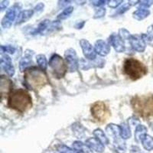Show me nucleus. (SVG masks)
I'll return each instance as SVG.
<instances>
[{
    "instance_id": "f257e3e1",
    "label": "nucleus",
    "mask_w": 153,
    "mask_h": 153,
    "mask_svg": "<svg viewBox=\"0 0 153 153\" xmlns=\"http://www.w3.org/2000/svg\"><path fill=\"white\" fill-rule=\"evenodd\" d=\"M7 105L8 107L16 111L25 113L32 106V98L26 90L17 89L9 94Z\"/></svg>"
},
{
    "instance_id": "f03ea898",
    "label": "nucleus",
    "mask_w": 153,
    "mask_h": 153,
    "mask_svg": "<svg viewBox=\"0 0 153 153\" xmlns=\"http://www.w3.org/2000/svg\"><path fill=\"white\" fill-rule=\"evenodd\" d=\"M48 84V78L43 70L36 67H30L25 71L24 85L28 90L39 91Z\"/></svg>"
},
{
    "instance_id": "7ed1b4c3",
    "label": "nucleus",
    "mask_w": 153,
    "mask_h": 153,
    "mask_svg": "<svg viewBox=\"0 0 153 153\" xmlns=\"http://www.w3.org/2000/svg\"><path fill=\"white\" fill-rule=\"evenodd\" d=\"M134 112L145 120L153 117V95L135 96L131 99Z\"/></svg>"
},
{
    "instance_id": "20e7f679",
    "label": "nucleus",
    "mask_w": 153,
    "mask_h": 153,
    "mask_svg": "<svg viewBox=\"0 0 153 153\" xmlns=\"http://www.w3.org/2000/svg\"><path fill=\"white\" fill-rule=\"evenodd\" d=\"M123 72L132 80H137L148 73V68L139 60L129 57L124 61Z\"/></svg>"
},
{
    "instance_id": "39448f33",
    "label": "nucleus",
    "mask_w": 153,
    "mask_h": 153,
    "mask_svg": "<svg viewBox=\"0 0 153 153\" xmlns=\"http://www.w3.org/2000/svg\"><path fill=\"white\" fill-rule=\"evenodd\" d=\"M91 112L93 117L100 123H105L111 115L108 105L103 101H97L93 103Z\"/></svg>"
},
{
    "instance_id": "423d86ee",
    "label": "nucleus",
    "mask_w": 153,
    "mask_h": 153,
    "mask_svg": "<svg viewBox=\"0 0 153 153\" xmlns=\"http://www.w3.org/2000/svg\"><path fill=\"white\" fill-rule=\"evenodd\" d=\"M49 66L52 70L54 76L58 79L64 77L68 69L65 60L57 54L51 56L49 61Z\"/></svg>"
},
{
    "instance_id": "0eeeda50",
    "label": "nucleus",
    "mask_w": 153,
    "mask_h": 153,
    "mask_svg": "<svg viewBox=\"0 0 153 153\" xmlns=\"http://www.w3.org/2000/svg\"><path fill=\"white\" fill-rule=\"evenodd\" d=\"M21 8V4L17 2L8 10V12H6V14H5V16H4L2 20V26L4 28H10L12 23L14 22L15 20L16 19V17L19 16V15L20 14Z\"/></svg>"
},
{
    "instance_id": "6e6552de",
    "label": "nucleus",
    "mask_w": 153,
    "mask_h": 153,
    "mask_svg": "<svg viewBox=\"0 0 153 153\" xmlns=\"http://www.w3.org/2000/svg\"><path fill=\"white\" fill-rule=\"evenodd\" d=\"M65 60L70 72H75L78 69L79 60L75 50L69 48L65 52Z\"/></svg>"
},
{
    "instance_id": "1a4fd4ad",
    "label": "nucleus",
    "mask_w": 153,
    "mask_h": 153,
    "mask_svg": "<svg viewBox=\"0 0 153 153\" xmlns=\"http://www.w3.org/2000/svg\"><path fill=\"white\" fill-rule=\"evenodd\" d=\"M80 45L81 47L84 55L89 61H94L97 58V53L94 48L91 45V44L86 39H81L80 41Z\"/></svg>"
},
{
    "instance_id": "9d476101",
    "label": "nucleus",
    "mask_w": 153,
    "mask_h": 153,
    "mask_svg": "<svg viewBox=\"0 0 153 153\" xmlns=\"http://www.w3.org/2000/svg\"><path fill=\"white\" fill-rule=\"evenodd\" d=\"M109 44L110 45L113 46L117 52L122 53L126 51L125 43L119 34H112L109 38Z\"/></svg>"
},
{
    "instance_id": "9b49d317",
    "label": "nucleus",
    "mask_w": 153,
    "mask_h": 153,
    "mask_svg": "<svg viewBox=\"0 0 153 153\" xmlns=\"http://www.w3.org/2000/svg\"><path fill=\"white\" fill-rule=\"evenodd\" d=\"M130 45L132 48L138 52H143L146 50V42L142 35H131Z\"/></svg>"
},
{
    "instance_id": "f8f14e48",
    "label": "nucleus",
    "mask_w": 153,
    "mask_h": 153,
    "mask_svg": "<svg viewBox=\"0 0 153 153\" xmlns=\"http://www.w3.org/2000/svg\"><path fill=\"white\" fill-rule=\"evenodd\" d=\"M0 65L1 68L5 71L9 76H14L15 74V68L12 65V60L8 56L7 54H3L1 57V61H0Z\"/></svg>"
},
{
    "instance_id": "ddd939ff",
    "label": "nucleus",
    "mask_w": 153,
    "mask_h": 153,
    "mask_svg": "<svg viewBox=\"0 0 153 153\" xmlns=\"http://www.w3.org/2000/svg\"><path fill=\"white\" fill-rule=\"evenodd\" d=\"M94 49L97 54L102 57H105L110 52V45L109 43H106L103 40L100 39L96 42Z\"/></svg>"
},
{
    "instance_id": "4468645a",
    "label": "nucleus",
    "mask_w": 153,
    "mask_h": 153,
    "mask_svg": "<svg viewBox=\"0 0 153 153\" xmlns=\"http://www.w3.org/2000/svg\"><path fill=\"white\" fill-rule=\"evenodd\" d=\"M34 54L33 51L26 50L25 52V55L22 58L19 63V69L22 72L30 68V65H32V55Z\"/></svg>"
},
{
    "instance_id": "2eb2a0df",
    "label": "nucleus",
    "mask_w": 153,
    "mask_h": 153,
    "mask_svg": "<svg viewBox=\"0 0 153 153\" xmlns=\"http://www.w3.org/2000/svg\"><path fill=\"white\" fill-rule=\"evenodd\" d=\"M79 65L81 69L87 71L91 68H103L105 65V61L103 59H96L94 61H86L84 59H80Z\"/></svg>"
},
{
    "instance_id": "dca6fc26",
    "label": "nucleus",
    "mask_w": 153,
    "mask_h": 153,
    "mask_svg": "<svg viewBox=\"0 0 153 153\" xmlns=\"http://www.w3.org/2000/svg\"><path fill=\"white\" fill-rule=\"evenodd\" d=\"M12 82L9 78L5 77V76L2 75L0 77V91H1V96L2 98L5 94L9 95L12 92Z\"/></svg>"
},
{
    "instance_id": "f3484780",
    "label": "nucleus",
    "mask_w": 153,
    "mask_h": 153,
    "mask_svg": "<svg viewBox=\"0 0 153 153\" xmlns=\"http://www.w3.org/2000/svg\"><path fill=\"white\" fill-rule=\"evenodd\" d=\"M85 144L97 152H103L105 149L104 145L102 144L97 138H89L86 140Z\"/></svg>"
},
{
    "instance_id": "a211bd4d",
    "label": "nucleus",
    "mask_w": 153,
    "mask_h": 153,
    "mask_svg": "<svg viewBox=\"0 0 153 153\" xmlns=\"http://www.w3.org/2000/svg\"><path fill=\"white\" fill-rule=\"evenodd\" d=\"M106 132L108 135H110L112 137L114 138V139H117V138H119L120 136V132H121L120 126L116 125L114 123L109 124L106 127Z\"/></svg>"
},
{
    "instance_id": "6ab92c4d",
    "label": "nucleus",
    "mask_w": 153,
    "mask_h": 153,
    "mask_svg": "<svg viewBox=\"0 0 153 153\" xmlns=\"http://www.w3.org/2000/svg\"><path fill=\"white\" fill-rule=\"evenodd\" d=\"M34 10H31V9H28V10H24L22 12H20V14L19 15L16 20V25H20L22 23H24L29 20L31 18V16H33Z\"/></svg>"
},
{
    "instance_id": "aec40b11",
    "label": "nucleus",
    "mask_w": 153,
    "mask_h": 153,
    "mask_svg": "<svg viewBox=\"0 0 153 153\" xmlns=\"http://www.w3.org/2000/svg\"><path fill=\"white\" fill-rule=\"evenodd\" d=\"M73 148L80 153H94L93 150L89 146L80 141H75L73 143Z\"/></svg>"
},
{
    "instance_id": "412c9836",
    "label": "nucleus",
    "mask_w": 153,
    "mask_h": 153,
    "mask_svg": "<svg viewBox=\"0 0 153 153\" xmlns=\"http://www.w3.org/2000/svg\"><path fill=\"white\" fill-rule=\"evenodd\" d=\"M150 15V11L149 9H138L137 10L133 12V18L136 20H139V21H141L143 20L146 18L148 17Z\"/></svg>"
},
{
    "instance_id": "4be33fe9",
    "label": "nucleus",
    "mask_w": 153,
    "mask_h": 153,
    "mask_svg": "<svg viewBox=\"0 0 153 153\" xmlns=\"http://www.w3.org/2000/svg\"><path fill=\"white\" fill-rule=\"evenodd\" d=\"M94 135L95 136V138H97L102 144L108 145L109 143H110L109 139H108L107 136H106V134L104 133V132L102 129H96L94 131Z\"/></svg>"
},
{
    "instance_id": "5701e85b",
    "label": "nucleus",
    "mask_w": 153,
    "mask_h": 153,
    "mask_svg": "<svg viewBox=\"0 0 153 153\" xmlns=\"http://www.w3.org/2000/svg\"><path fill=\"white\" fill-rule=\"evenodd\" d=\"M141 143L143 144V148L146 150H147V151L153 150V137H152L151 136H149L148 134H146L143 136Z\"/></svg>"
},
{
    "instance_id": "b1692460",
    "label": "nucleus",
    "mask_w": 153,
    "mask_h": 153,
    "mask_svg": "<svg viewBox=\"0 0 153 153\" xmlns=\"http://www.w3.org/2000/svg\"><path fill=\"white\" fill-rule=\"evenodd\" d=\"M147 132V128L143 125H138L135 130V139L137 142H141L143 136Z\"/></svg>"
},
{
    "instance_id": "393cba45",
    "label": "nucleus",
    "mask_w": 153,
    "mask_h": 153,
    "mask_svg": "<svg viewBox=\"0 0 153 153\" xmlns=\"http://www.w3.org/2000/svg\"><path fill=\"white\" fill-rule=\"evenodd\" d=\"M51 21L48 20V19H45V20H44L42 21L40 24L38 25V28L34 31V32L32 34L33 35H38V34H43L45 32H46L48 28L49 25H51Z\"/></svg>"
},
{
    "instance_id": "a878e982",
    "label": "nucleus",
    "mask_w": 153,
    "mask_h": 153,
    "mask_svg": "<svg viewBox=\"0 0 153 153\" xmlns=\"http://www.w3.org/2000/svg\"><path fill=\"white\" fill-rule=\"evenodd\" d=\"M120 129H121V132H120V136L123 139H129L131 137V130L130 128H129V125L126 123H123L120 125Z\"/></svg>"
},
{
    "instance_id": "bb28decb",
    "label": "nucleus",
    "mask_w": 153,
    "mask_h": 153,
    "mask_svg": "<svg viewBox=\"0 0 153 153\" xmlns=\"http://www.w3.org/2000/svg\"><path fill=\"white\" fill-rule=\"evenodd\" d=\"M114 148L116 152L118 153H125L126 152V145L123 143L122 139H120V137L114 139Z\"/></svg>"
},
{
    "instance_id": "cd10ccee",
    "label": "nucleus",
    "mask_w": 153,
    "mask_h": 153,
    "mask_svg": "<svg viewBox=\"0 0 153 153\" xmlns=\"http://www.w3.org/2000/svg\"><path fill=\"white\" fill-rule=\"evenodd\" d=\"M36 61L39 68L43 70V71H45L48 66V62L45 55H44V54H38V55H37Z\"/></svg>"
},
{
    "instance_id": "c85d7f7f",
    "label": "nucleus",
    "mask_w": 153,
    "mask_h": 153,
    "mask_svg": "<svg viewBox=\"0 0 153 153\" xmlns=\"http://www.w3.org/2000/svg\"><path fill=\"white\" fill-rule=\"evenodd\" d=\"M73 11H74V8L72 7V6H69V7L65 8V9H64V11H63L62 12H61V13L57 16V20L61 21V20L66 19L67 18H68L70 16H71V14L73 12Z\"/></svg>"
},
{
    "instance_id": "c756f323",
    "label": "nucleus",
    "mask_w": 153,
    "mask_h": 153,
    "mask_svg": "<svg viewBox=\"0 0 153 153\" xmlns=\"http://www.w3.org/2000/svg\"><path fill=\"white\" fill-rule=\"evenodd\" d=\"M57 149L61 153H80L77 150L74 149H73L70 148L65 145H60V146H57Z\"/></svg>"
},
{
    "instance_id": "7c9ffc66",
    "label": "nucleus",
    "mask_w": 153,
    "mask_h": 153,
    "mask_svg": "<svg viewBox=\"0 0 153 153\" xmlns=\"http://www.w3.org/2000/svg\"><path fill=\"white\" fill-rule=\"evenodd\" d=\"M15 51H16V48H15L14 47H12V46H10V45L1 46V51H2V53L6 52V53H9V54H13V53L15 52Z\"/></svg>"
},
{
    "instance_id": "2f4dec72",
    "label": "nucleus",
    "mask_w": 153,
    "mask_h": 153,
    "mask_svg": "<svg viewBox=\"0 0 153 153\" xmlns=\"http://www.w3.org/2000/svg\"><path fill=\"white\" fill-rule=\"evenodd\" d=\"M106 14V9L105 8H100L98 10L96 11L95 14L94 16V19H100L103 17Z\"/></svg>"
},
{
    "instance_id": "473e14b6",
    "label": "nucleus",
    "mask_w": 153,
    "mask_h": 153,
    "mask_svg": "<svg viewBox=\"0 0 153 153\" xmlns=\"http://www.w3.org/2000/svg\"><path fill=\"white\" fill-rule=\"evenodd\" d=\"M152 1H139V9H148L152 5Z\"/></svg>"
},
{
    "instance_id": "72a5a7b5",
    "label": "nucleus",
    "mask_w": 153,
    "mask_h": 153,
    "mask_svg": "<svg viewBox=\"0 0 153 153\" xmlns=\"http://www.w3.org/2000/svg\"><path fill=\"white\" fill-rule=\"evenodd\" d=\"M108 2H109V3H108V5H109L110 8L117 9L120 4L123 2V1H122V0H111V1H109Z\"/></svg>"
},
{
    "instance_id": "f704fd0d",
    "label": "nucleus",
    "mask_w": 153,
    "mask_h": 153,
    "mask_svg": "<svg viewBox=\"0 0 153 153\" xmlns=\"http://www.w3.org/2000/svg\"><path fill=\"white\" fill-rule=\"evenodd\" d=\"M129 4H125V5H123L122 6V7H120V9H117V14H123L124 12H126L128 9H129Z\"/></svg>"
},
{
    "instance_id": "c9c22d12",
    "label": "nucleus",
    "mask_w": 153,
    "mask_h": 153,
    "mask_svg": "<svg viewBox=\"0 0 153 153\" xmlns=\"http://www.w3.org/2000/svg\"><path fill=\"white\" fill-rule=\"evenodd\" d=\"M44 7H45V5L43 3H38L34 9V12H36V13L42 12L43 11Z\"/></svg>"
},
{
    "instance_id": "e433bc0d",
    "label": "nucleus",
    "mask_w": 153,
    "mask_h": 153,
    "mask_svg": "<svg viewBox=\"0 0 153 153\" xmlns=\"http://www.w3.org/2000/svg\"><path fill=\"white\" fill-rule=\"evenodd\" d=\"M92 4L94 5V6H97V7H100V6H103L105 5L106 2H107L106 1H92Z\"/></svg>"
},
{
    "instance_id": "4c0bfd02",
    "label": "nucleus",
    "mask_w": 153,
    "mask_h": 153,
    "mask_svg": "<svg viewBox=\"0 0 153 153\" xmlns=\"http://www.w3.org/2000/svg\"><path fill=\"white\" fill-rule=\"evenodd\" d=\"M9 4V1H1L0 2V9L1 11H3L8 7V5Z\"/></svg>"
},
{
    "instance_id": "58836bf2",
    "label": "nucleus",
    "mask_w": 153,
    "mask_h": 153,
    "mask_svg": "<svg viewBox=\"0 0 153 153\" xmlns=\"http://www.w3.org/2000/svg\"><path fill=\"white\" fill-rule=\"evenodd\" d=\"M130 153H142L141 149L138 146H132L130 149Z\"/></svg>"
},
{
    "instance_id": "ea45409f",
    "label": "nucleus",
    "mask_w": 153,
    "mask_h": 153,
    "mask_svg": "<svg viewBox=\"0 0 153 153\" xmlns=\"http://www.w3.org/2000/svg\"><path fill=\"white\" fill-rule=\"evenodd\" d=\"M84 24H85V22H78V23H76V25H75V28H77V29H80V28H82L83 27H84Z\"/></svg>"
}]
</instances>
